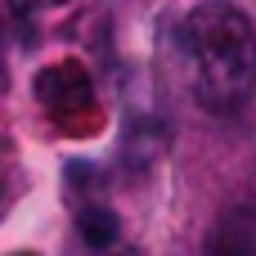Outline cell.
<instances>
[{"mask_svg":"<svg viewBox=\"0 0 256 256\" xmlns=\"http://www.w3.org/2000/svg\"><path fill=\"white\" fill-rule=\"evenodd\" d=\"M76 230H81L86 248H108V243H117V216H112L108 207H86L81 220H76Z\"/></svg>","mask_w":256,"mask_h":256,"instance_id":"277c9868","label":"cell"},{"mask_svg":"<svg viewBox=\"0 0 256 256\" xmlns=\"http://www.w3.org/2000/svg\"><path fill=\"white\" fill-rule=\"evenodd\" d=\"M180 54L207 112L234 117L256 94V27L230 0H202L180 22Z\"/></svg>","mask_w":256,"mask_h":256,"instance_id":"6da1fadb","label":"cell"},{"mask_svg":"<svg viewBox=\"0 0 256 256\" xmlns=\"http://www.w3.org/2000/svg\"><path fill=\"white\" fill-rule=\"evenodd\" d=\"M32 4H58V0H18V9H32Z\"/></svg>","mask_w":256,"mask_h":256,"instance_id":"5b68a950","label":"cell"},{"mask_svg":"<svg viewBox=\"0 0 256 256\" xmlns=\"http://www.w3.org/2000/svg\"><path fill=\"white\" fill-rule=\"evenodd\" d=\"M18 256H32V252H18Z\"/></svg>","mask_w":256,"mask_h":256,"instance_id":"8992f818","label":"cell"},{"mask_svg":"<svg viewBox=\"0 0 256 256\" xmlns=\"http://www.w3.org/2000/svg\"><path fill=\"white\" fill-rule=\"evenodd\" d=\"M207 256H256L252 220H248V216H230V220L216 230V238H212Z\"/></svg>","mask_w":256,"mask_h":256,"instance_id":"3957f363","label":"cell"},{"mask_svg":"<svg viewBox=\"0 0 256 256\" xmlns=\"http://www.w3.org/2000/svg\"><path fill=\"white\" fill-rule=\"evenodd\" d=\"M36 99H40V108L45 112H54V117H72V112H90L94 108V86H90V76H86V68L81 63H72V58H63V63H54V68H45L40 76H36Z\"/></svg>","mask_w":256,"mask_h":256,"instance_id":"7a4b0ae2","label":"cell"}]
</instances>
